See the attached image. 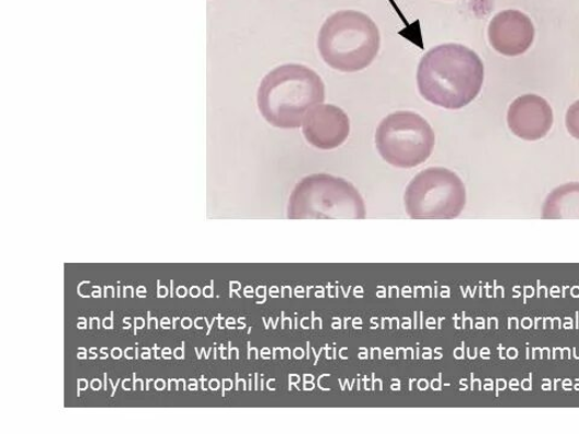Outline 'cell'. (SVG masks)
I'll list each match as a JSON object with an SVG mask.
<instances>
[{
    "label": "cell",
    "mask_w": 579,
    "mask_h": 434,
    "mask_svg": "<svg viewBox=\"0 0 579 434\" xmlns=\"http://www.w3.org/2000/svg\"><path fill=\"white\" fill-rule=\"evenodd\" d=\"M99 327H100L99 318L98 317L91 318L89 328L94 329V328H99Z\"/></svg>",
    "instance_id": "cell-28"
},
{
    "label": "cell",
    "mask_w": 579,
    "mask_h": 434,
    "mask_svg": "<svg viewBox=\"0 0 579 434\" xmlns=\"http://www.w3.org/2000/svg\"><path fill=\"white\" fill-rule=\"evenodd\" d=\"M86 327H87L86 320L84 317H81V320H79L77 328L85 329Z\"/></svg>",
    "instance_id": "cell-38"
},
{
    "label": "cell",
    "mask_w": 579,
    "mask_h": 434,
    "mask_svg": "<svg viewBox=\"0 0 579 434\" xmlns=\"http://www.w3.org/2000/svg\"><path fill=\"white\" fill-rule=\"evenodd\" d=\"M135 373L133 374V390H144V387H143V381H137V378H135Z\"/></svg>",
    "instance_id": "cell-17"
},
{
    "label": "cell",
    "mask_w": 579,
    "mask_h": 434,
    "mask_svg": "<svg viewBox=\"0 0 579 434\" xmlns=\"http://www.w3.org/2000/svg\"><path fill=\"white\" fill-rule=\"evenodd\" d=\"M145 327V320L143 317H135L134 318V335L137 336L138 329H143Z\"/></svg>",
    "instance_id": "cell-13"
},
{
    "label": "cell",
    "mask_w": 579,
    "mask_h": 434,
    "mask_svg": "<svg viewBox=\"0 0 579 434\" xmlns=\"http://www.w3.org/2000/svg\"><path fill=\"white\" fill-rule=\"evenodd\" d=\"M324 62L342 73H357L372 64L381 49V33L360 11L345 10L325 21L317 37Z\"/></svg>",
    "instance_id": "cell-3"
},
{
    "label": "cell",
    "mask_w": 579,
    "mask_h": 434,
    "mask_svg": "<svg viewBox=\"0 0 579 434\" xmlns=\"http://www.w3.org/2000/svg\"><path fill=\"white\" fill-rule=\"evenodd\" d=\"M487 36L493 49L505 56L527 52L535 38V28L529 16L518 10H506L491 22Z\"/></svg>",
    "instance_id": "cell-8"
},
{
    "label": "cell",
    "mask_w": 579,
    "mask_h": 434,
    "mask_svg": "<svg viewBox=\"0 0 579 434\" xmlns=\"http://www.w3.org/2000/svg\"><path fill=\"white\" fill-rule=\"evenodd\" d=\"M325 100V85L311 68L284 64L269 72L257 91L261 116L282 130L299 129L306 113Z\"/></svg>",
    "instance_id": "cell-2"
},
{
    "label": "cell",
    "mask_w": 579,
    "mask_h": 434,
    "mask_svg": "<svg viewBox=\"0 0 579 434\" xmlns=\"http://www.w3.org/2000/svg\"><path fill=\"white\" fill-rule=\"evenodd\" d=\"M174 358L177 360H184L185 359V342H183V347L178 348L174 350Z\"/></svg>",
    "instance_id": "cell-15"
},
{
    "label": "cell",
    "mask_w": 579,
    "mask_h": 434,
    "mask_svg": "<svg viewBox=\"0 0 579 434\" xmlns=\"http://www.w3.org/2000/svg\"><path fill=\"white\" fill-rule=\"evenodd\" d=\"M77 358L81 359V360H85L87 359V350L82 348L81 350H79L77 352Z\"/></svg>",
    "instance_id": "cell-35"
},
{
    "label": "cell",
    "mask_w": 579,
    "mask_h": 434,
    "mask_svg": "<svg viewBox=\"0 0 579 434\" xmlns=\"http://www.w3.org/2000/svg\"><path fill=\"white\" fill-rule=\"evenodd\" d=\"M484 83L481 57L460 44L427 51L417 72L419 94L431 105L459 110L479 97Z\"/></svg>",
    "instance_id": "cell-1"
},
{
    "label": "cell",
    "mask_w": 579,
    "mask_h": 434,
    "mask_svg": "<svg viewBox=\"0 0 579 434\" xmlns=\"http://www.w3.org/2000/svg\"><path fill=\"white\" fill-rule=\"evenodd\" d=\"M154 351H155V359L156 360H160L161 358H158V355H157V351H158L157 346L154 347Z\"/></svg>",
    "instance_id": "cell-47"
},
{
    "label": "cell",
    "mask_w": 579,
    "mask_h": 434,
    "mask_svg": "<svg viewBox=\"0 0 579 434\" xmlns=\"http://www.w3.org/2000/svg\"><path fill=\"white\" fill-rule=\"evenodd\" d=\"M191 384L189 385V390L191 391H197L198 390V384L197 381L191 379Z\"/></svg>",
    "instance_id": "cell-33"
},
{
    "label": "cell",
    "mask_w": 579,
    "mask_h": 434,
    "mask_svg": "<svg viewBox=\"0 0 579 434\" xmlns=\"http://www.w3.org/2000/svg\"><path fill=\"white\" fill-rule=\"evenodd\" d=\"M101 353H105V355H108V350L106 348L100 350Z\"/></svg>",
    "instance_id": "cell-48"
},
{
    "label": "cell",
    "mask_w": 579,
    "mask_h": 434,
    "mask_svg": "<svg viewBox=\"0 0 579 434\" xmlns=\"http://www.w3.org/2000/svg\"><path fill=\"white\" fill-rule=\"evenodd\" d=\"M203 296L206 297V299H212L214 296V282L212 281V287H206L203 289Z\"/></svg>",
    "instance_id": "cell-18"
},
{
    "label": "cell",
    "mask_w": 579,
    "mask_h": 434,
    "mask_svg": "<svg viewBox=\"0 0 579 434\" xmlns=\"http://www.w3.org/2000/svg\"><path fill=\"white\" fill-rule=\"evenodd\" d=\"M88 382L85 379L77 381V396H81V393L87 390Z\"/></svg>",
    "instance_id": "cell-16"
},
{
    "label": "cell",
    "mask_w": 579,
    "mask_h": 434,
    "mask_svg": "<svg viewBox=\"0 0 579 434\" xmlns=\"http://www.w3.org/2000/svg\"><path fill=\"white\" fill-rule=\"evenodd\" d=\"M166 386H167V383L164 379H158L155 382V388L157 391L165 390Z\"/></svg>",
    "instance_id": "cell-23"
},
{
    "label": "cell",
    "mask_w": 579,
    "mask_h": 434,
    "mask_svg": "<svg viewBox=\"0 0 579 434\" xmlns=\"http://www.w3.org/2000/svg\"><path fill=\"white\" fill-rule=\"evenodd\" d=\"M135 293H137L140 299H144V297H146V288L145 287H140L137 289V291H135Z\"/></svg>",
    "instance_id": "cell-37"
},
{
    "label": "cell",
    "mask_w": 579,
    "mask_h": 434,
    "mask_svg": "<svg viewBox=\"0 0 579 434\" xmlns=\"http://www.w3.org/2000/svg\"><path fill=\"white\" fill-rule=\"evenodd\" d=\"M91 388H93L94 391H99L101 388V383L98 379H94L91 382Z\"/></svg>",
    "instance_id": "cell-29"
},
{
    "label": "cell",
    "mask_w": 579,
    "mask_h": 434,
    "mask_svg": "<svg viewBox=\"0 0 579 434\" xmlns=\"http://www.w3.org/2000/svg\"><path fill=\"white\" fill-rule=\"evenodd\" d=\"M147 316H149V323H147V328L149 329H156L158 327L157 318L152 317L150 313H147Z\"/></svg>",
    "instance_id": "cell-21"
},
{
    "label": "cell",
    "mask_w": 579,
    "mask_h": 434,
    "mask_svg": "<svg viewBox=\"0 0 579 434\" xmlns=\"http://www.w3.org/2000/svg\"><path fill=\"white\" fill-rule=\"evenodd\" d=\"M178 320H179V317H176V318H174V322H173V327H174V329L177 328V322H178Z\"/></svg>",
    "instance_id": "cell-49"
},
{
    "label": "cell",
    "mask_w": 579,
    "mask_h": 434,
    "mask_svg": "<svg viewBox=\"0 0 579 434\" xmlns=\"http://www.w3.org/2000/svg\"><path fill=\"white\" fill-rule=\"evenodd\" d=\"M157 291L158 299H166L169 290L166 287H161L160 281H157Z\"/></svg>",
    "instance_id": "cell-14"
},
{
    "label": "cell",
    "mask_w": 579,
    "mask_h": 434,
    "mask_svg": "<svg viewBox=\"0 0 579 434\" xmlns=\"http://www.w3.org/2000/svg\"><path fill=\"white\" fill-rule=\"evenodd\" d=\"M170 355H172V350L166 348L162 350V358L166 359V360H170L172 358H170Z\"/></svg>",
    "instance_id": "cell-36"
},
{
    "label": "cell",
    "mask_w": 579,
    "mask_h": 434,
    "mask_svg": "<svg viewBox=\"0 0 579 434\" xmlns=\"http://www.w3.org/2000/svg\"><path fill=\"white\" fill-rule=\"evenodd\" d=\"M93 297H95V299H96V297H97V299H100V297H101V289H100L99 287H95V288H94Z\"/></svg>",
    "instance_id": "cell-39"
},
{
    "label": "cell",
    "mask_w": 579,
    "mask_h": 434,
    "mask_svg": "<svg viewBox=\"0 0 579 434\" xmlns=\"http://www.w3.org/2000/svg\"><path fill=\"white\" fill-rule=\"evenodd\" d=\"M169 318L168 317H165L162 318V322H161V327L165 328V329H169Z\"/></svg>",
    "instance_id": "cell-40"
},
{
    "label": "cell",
    "mask_w": 579,
    "mask_h": 434,
    "mask_svg": "<svg viewBox=\"0 0 579 434\" xmlns=\"http://www.w3.org/2000/svg\"><path fill=\"white\" fill-rule=\"evenodd\" d=\"M152 383V381H147L146 384L149 385ZM146 390H149V386H146Z\"/></svg>",
    "instance_id": "cell-50"
},
{
    "label": "cell",
    "mask_w": 579,
    "mask_h": 434,
    "mask_svg": "<svg viewBox=\"0 0 579 434\" xmlns=\"http://www.w3.org/2000/svg\"><path fill=\"white\" fill-rule=\"evenodd\" d=\"M567 131L579 140V100L574 103L566 116Z\"/></svg>",
    "instance_id": "cell-11"
},
{
    "label": "cell",
    "mask_w": 579,
    "mask_h": 434,
    "mask_svg": "<svg viewBox=\"0 0 579 434\" xmlns=\"http://www.w3.org/2000/svg\"><path fill=\"white\" fill-rule=\"evenodd\" d=\"M403 202L413 220H453L467 205V188L454 171L429 168L408 184Z\"/></svg>",
    "instance_id": "cell-5"
},
{
    "label": "cell",
    "mask_w": 579,
    "mask_h": 434,
    "mask_svg": "<svg viewBox=\"0 0 579 434\" xmlns=\"http://www.w3.org/2000/svg\"><path fill=\"white\" fill-rule=\"evenodd\" d=\"M543 219L579 220V184H566L555 189L544 202Z\"/></svg>",
    "instance_id": "cell-10"
},
{
    "label": "cell",
    "mask_w": 579,
    "mask_h": 434,
    "mask_svg": "<svg viewBox=\"0 0 579 434\" xmlns=\"http://www.w3.org/2000/svg\"><path fill=\"white\" fill-rule=\"evenodd\" d=\"M189 293H190V296L192 297V299H198V297H200L201 293H202V290H201L198 287H192V288L189 290Z\"/></svg>",
    "instance_id": "cell-19"
},
{
    "label": "cell",
    "mask_w": 579,
    "mask_h": 434,
    "mask_svg": "<svg viewBox=\"0 0 579 434\" xmlns=\"http://www.w3.org/2000/svg\"><path fill=\"white\" fill-rule=\"evenodd\" d=\"M105 297L107 299V297H116V289H113L112 287H106L105 288Z\"/></svg>",
    "instance_id": "cell-31"
},
{
    "label": "cell",
    "mask_w": 579,
    "mask_h": 434,
    "mask_svg": "<svg viewBox=\"0 0 579 434\" xmlns=\"http://www.w3.org/2000/svg\"><path fill=\"white\" fill-rule=\"evenodd\" d=\"M206 324V318L204 317H197L195 322L196 328L201 329L203 328V325Z\"/></svg>",
    "instance_id": "cell-34"
},
{
    "label": "cell",
    "mask_w": 579,
    "mask_h": 434,
    "mask_svg": "<svg viewBox=\"0 0 579 434\" xmlns=\"http://www.w3.org/2000/svg\"><path fill=\"white\" fill-rule=\"evenodd\" d=\"M170 289H172V293H170V297H174V281H170Z\"/></svg>",
    "instance_id": "cell-45"
},
{
    "label": "cell",
    "mask_w": 579,
    "mask_h": 434,
    "mask_svg": "<svg viewBox=\"0 0 579 434\" xmlns=\"http://www.w3.org/2000/svg\"><path fill=\"white\" fill-rule=\"evenodd\" d=\"M107 384H108V374L105 373V390L106 391H107V388H108Z\"/></svg>",
    "instance_id": "cell-46"
},
{
    "label": "cell",
    "mask_w": 579,
    "mask_h": 434,
    "mask_svg": "<svg viewBox=\"0 0 579 434\" xmlns=\"http://www.w3.org/2000/svg\"><path fill=\"white\" fill-rule=\"evenodd\" d=\"M195 350H196V352H197V358H198V359H202V357L204 355V359L208 360V359H209V355H210V351H212L213 349H210L208 352H206V350H204V348L202 349L201 352L198 351L197 348H196Z\"/></svg>",
    "instance_id": "cell-27"
},
{
    "label": "cell",
    "mask_w": 579,
    "mask_h": 434,
    "mask_svg": "<svg viewBox=\"0 0 579 434\" xmlns=\"http://www.w3.org/2000/svg\"><path fill=\"white\" fill-rule=\"evenodd\" d=\"M507 121L509 130L518 138L539 141L552 129L553 111L546 99L536 95H526L510 105Z\"/></svg>",
    "instance_id": "cell-9"
},
{
    "label": "cell",
    "mask_w": 579,
    "mask_h": 434,
    "mask_svg": "<svg viewBox=\"0 0 579 434\" xmlns=\"http://www.w3.org/2000/svg\"><path fill=\"white\" fill-rule=\"evenodd\" d=\"M188 293H189V290L185 287H179L177 290V296L180 297V299H185Z\"/></svg>",
    "instance_id": "cell-25"
},
{
    "label": "cell",
    "mask_w": 579,
    "mask_h": 434,
    "mask_svg": "<svg viewBox=\"0 0 579 434\" xmlns=\"http://www.w3.org/2000/svg\"><path fill=\"white\" fill-rule=\"evenodd\" d=\"M110 385L112 386V393H111V396H116V393H117V388H118V385L120 383V381L116 384H113L111 381H109Z\"/></svg>",
    "instance_id": "cell-42"
},
{
    "label": "cell",
    "mask_w": 579,
    "mask_h": 434,
    "mask_svg": "<svg viewBox=\"0 0 579 434\" xmlns=\"http://www.w3.org/2000/svg\"><path fill=\"white\" fill-rule=\"evenodd\" d=\"M96 352H97L96 349H91V350H89V353H91V358H89V359H91V360H95V359H97Z\"/></svg>",
    "instance_id": "cell-43"
},
{
    "label": "cell",
    "mask_w": 579,
    "mask_h": 434,
    "mask_svg": "<svg viewBox=\"0 0 579 434\" xmlns=\"http://www.w3.org/2000/svg\"><path fill=\"white\" fill-rule=\"evenodd\" d=\"M193 325V322L190 317L181 318V327L184 329H190Z\"/></svg>",
    "instance_id": "cell-20"
},
{
    "label": "cell",
    "mask_w": 579,
    "mask_h": 434,
    "mask_svg": "<svg viewBox=\"0 0 579 434\" xmlns=\"http://www.w3.org/2000/svg\"><path fill=\"white\" fill-rule=\"evenodd\" d=\"M224 384H225V387H224L225 390H229V388H231V386H230V385H231V382H229V381H224Z\"/></svg>",
    "instance_id": "cell-44"
},
{
    "label": "cell",
    "mask_w": 579,
    "mask_h": 434,
    "mask_svg": "<svg viewBox=\"0 0 579 434\" xmlns=\"http://www.w3.org/2000/svg\"><path fill=\"white\" fill-rule=\"evenodd\" d=\"M130 385H131V381H128V379L124 381V382H123V386H122V387H123V390H124V391H130V390H131Z\"/></svg>",
    "instance_id": "cell-41"
},
{
    "label": "cell",
    "mask_w": 579,
    "mask_h": 434,
    "mask_svg": "<svg viewBox=\"0 0 579 434\" xmlns=\"http://www.w3.org/2000/svg\"><path fill=\"white\" fill-rule=\"evenodd\" d=\"M302 132L306 142L321 150L343 145L350 133L347 112L333 105H319L306 113Z\"/></svg>",
    "instance_id": "cell-7"
},
{
    "label": "cell",
    "mask_w": 579,
    "mask_h": 434,
    "mask_svg": "<svg viewBox=\"0 0 579 434\" xmlns=\"http://www.w3.org/2000/svg\"><path fill=\"white\" fill-rule=\"evenodd\" d=\"M141 358H142L143 360H150V359H152V351H150V349L144 348Z\"/></svg>",
    "instance_id": "cell-30"
},
{
    "label": "cell",
    "mask_w": 579,
    "mask_h": 434,
    "mask_svg": "<svg viewBox=\"0 0 579 434\" xmlns=\"http://www.w3.org/2000/svg\"><path fill=\"white\" fill-rule=\"evenodd\" d=\"M436 136L430 123L414 111H396L386 117L376 132V146L386 164L411 169L427 161Z\"/></svg>",
    "instance_id": "cell-6"
},
{
    "label": "cell",
    "mask_w": 579,
    "mask_h": 434,
    "mask_svg": "<svg viewBox=\"0 0 579 434\" xmlns=\"http://www.w3.org/2000/svg\"><path fill=\"white\" fill-rule=\"evenodd\" d=\"M122 353H123V351L121 349H119V348L112 349L111 350V358L116 359V360H120L122 358Z\"/></svg>",
    "instance_id": "cell-24"
},
{
    "label": "cell",
    "mask_w": 579,
    "mask_h": 434,
    "mask_svg": "<svg viewBox=\"0 0 579 434\" xmlns=\"http://www.w3.org/2000/svg\"><path fill=\"white\" fill-rule=\"evenodd\" d=\"M220 383L218 381H210L209 382V388L210 390L217 391L219 390Z\"/></svg>",
    "instance_id": "cell-32"
},
{
    "label": "cell",
    "mask_w": 579,
    "mask_h": 434,
    "mask_svg": "<svg viewBox=\"0 0 579 434\" xmlns=\"http://www.w3.org/2000/svg\"><path fill=\"white\" fill-rule=\"evenodd\" d=\"M366 205L357 188L343 178L314 174L293 189L290 220H365Z\"/></svg>",
    "instance_id": "cell-4"
},
{
    "label": "cell",
    "mask_w": 579,
    "mask_h": 434,
    "mask_svg": "<svg viewBox=\"0 0 579 434\" xmlns=\"http://www.w3.org/2000/svg\"><path fill=\"white\" fill-rule=\"evenodd\" d=\"M113 313L110 314V317L104 320V327L107 329H112L113 326Z\"/></svg>",
    "instance_id": "cell-22"
},
{
    "label": "cell",
    "mask_w": 579,
    "mask_h": 434,
    "mask_svg": "<svg viewBox=\"0 0 579 434\" xmlns=\"http://www.w3.org/2000/svg\"><path fill=\"white\" fill-rule=\"evenodd\" d=\"M123 297L124 299H128V297H134V289L132 287H124L123 288Z\"/></svg>",
    "instance_id": "cell-26"
},
{
    "label": "cell",
    "mask_w": 579,
    "mask_h": 434,
    "mask_svg": "<svg viewBox=\"0 0 579 434\" xmlns=\"http://www.w3.org/2000/svg\"><path fill=\"white\" fill-rule=\"evenodd\" d=\"M124 357H126L128 360H137L138 359V348H129L124 350Z\"/></svg>",
    "instance_id": "cell-12"
}]
</instances>
